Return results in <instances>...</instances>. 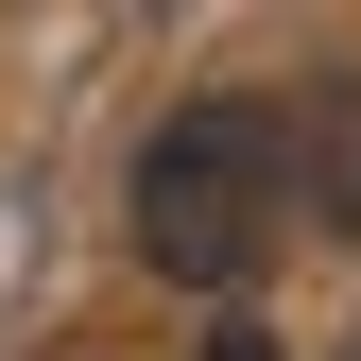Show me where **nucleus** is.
<instances>
[{"instance_id":"obj_2","label":"nucleus","mask_w":361,"mask_h":361,"mask_svg":"<svg viewBox=\"0 0 361 361\" xmlns=\"http://www.w3.org/2000/svg\"><path fill=\"white\" fill-rule=\"evenodd\" d=\"M258 172H276V241H361V69H310L258 104Z\"/></svg>"},{"instance_id":"obj_1","label":"nucleus","mask_w":361,"mask_h":361,"mask_svg":"<svg viewBox=\"0 0 361 361\" xmlns=\"http://www.w3.org/2000/svg\"><path fill=\"white\" fill-rule=\"evenodd\" d=\"M138 258L172 293H207V310H241L258 276H276V172H258V104H172L155 138H138Z\"/></svg>"}]
</instances>
